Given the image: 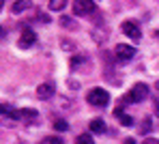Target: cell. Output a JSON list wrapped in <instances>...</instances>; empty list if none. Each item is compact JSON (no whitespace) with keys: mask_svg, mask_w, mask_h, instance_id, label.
Wrapping results in <instances>:
<instances>
[{"mask_svg":"<svg viewBox=\"0 0 159 144\" xmlns=\"http://www.w3.org/2000/svg\"><path fill=\"white\" fill-rule=\"evenodd\" d=\"M86 101L90 106H95V108H106L107 103H110V92H107L106 88H93V90H88Z\"/></svg>","mask_w":159,"mask_h":144,"instance_id":"cell-1","label":"cell"},{"mask_svg":"<svg viewBox=\"0 0 159 144\" xmlns=\"http://www.w3.org/2000/svg\"><path fill=\"white\" fill-rule=\"evenodd\" d=\"M146 95H148V86H146L144 82H138V84H133L131 90L127 92L125 101H127V103H140V101L146 99Z\"/></svg>","mask_w":159,"mask_h":144,"instance_id":"cell-2","label":"cell"},{"mask_svg":"<svg viewBox=\"0 0 159 144\" xmlns=\"http://www.w3.org/2000/svg\"><path fill=\"white\" fill-rule=\"evenodd\" d=\"M114 56H116L118 62H129L135 56V47L133 45H127V43H118L114 47Z\"/></svg>","mask_w":159,"mask_h":144,"instance_id":"cell-3","label":"cell"},{"mask_svg":"<svg viewBox=\"0 0 159 144\" xmlns=\"http://www.w3.org/2000/svg\"><path fill=\"white\" fill-rule=\"evenodd\" d=\"M97 11L95 7V0H73V13L75 15H93Z\"/></svg>","mask_w":159,"mask_h":144,"instance_id":"cell-4","label":"cell"},{"mask_svg":"<svg viewBox=\"0 0 159 144\" xmlns=\"http://www.w3.org/2000/svg\"><path fill=\"white\" fill-rule=\"evenodd\" d=\"M123 32L131 39V41H140L142 39V30H140V26H138V22H133V20H127V22H123Z\"/></svg>","mask_w":159,"mask_h":144,"instance_id":"cell-5","label":"cell"},{"mask_svg":"<svg viewBox=\"0 0 159 144\" xmlns=\"http://www.w3.org/2000/svg\"><path fill=\"white\" fill-rule=\"evenodd\" d=\"M54 92H56V84L54 82H43V84H39V88H37V97L39 99H50Z\"/></svg>","mask_w":159,"mask_h":144,"instance_id":"cell-6","label":"cell"},{"mask_svg":"<svg viewBox=\"0 0 159 144\" xmlns=\"http://www.w3.org/2000/svg\"><path fill=\"white\" fill-rule=\"evenodd\" d=\"M34 43H37V34H34L30 28H26L24 32H22V37H20V47L28 50V47H32Z\"/></svg>","mask_w":159,"mask_h":144,"instance_id":"cell-7","label":"cell"},{"mask_svg":"<svg viewBox=\"0 0 159 144\" xmlns=\"http://www.w3.org/2000/svg\"><path fill=\"white\" fill-rule=\"evenodd\" d=\"M30 7H32L30 0H15V2L11 4V13H13V15H22L24 11L30 9Z\"/></svg>","mask_w":159,"mask_h":144,"instance_id":"cell-8","label":"cell"},{"mask_svg":"<svg viewBox=\"0 0 159 144\" xmlns=\"http://www.w3.org/2000/svg\"><path fill=\"white\" fill-rule=\"evenodd\" d=\"M0 114H2V116H9V118H13V120H22L20 110H15V108L7 106V103H0Z\"/></svg>","mask_w":159,"mask_h":144,"instance_id":"cell-9","label":"cell"},{"mask_svg":"<svg viewBox=\"0 0 159 144\" xmlns=\"http://www.w3.org/2000/svg\"><path fill=\"white\" fill-rule=\"evenodd\" d=\"M88 129H90V131H93V133H106V123H103V120H101V118H93V120H90V125H88Z\"/></svg>","mask_w":159,"mask_h":144,"instance_id":"cell-10","label":"cell"},{"mask_svg":"<svg viewBox=\"0 0 159 144\" xmlns=\"http://www.w3.org/2000/svg\"><path fill=\"white\" fill-rule=\"evenodd\" d=\"M114 114H116V118L120 120V125H125V127H131V125H133V118H131V116H129V114H125L120 106H118V108L114 110Z\"/></svg>","mask_w":159,"mask_h":144,"instance_id":"cell-11","label":"cell"},{"mask_svg":"<svg viewBox=\"0 0 159 144\" xmlns=\"http://www.w3.org/2000/svg\"><path fill=\"white\" fill-rule=\"evenodd\" d=\"M20 114H22V120H37V118H39V112L32 110V108H28V110H20Z\"/></svg>","mask_w":159,"mask_h":144,"instance_id":"cell-12","label":"cell"},{"mask_svg":"<svg viewBox=\"0 0 159 144\" xmlns=\"http://www.w3.org/2000/svg\"><path fill=\"white\" fill-rule=\"evenodd\" d=\"M60 26L67 28V30H75V28H78V24H75L71 17H67V15H60Z\"/></svg>","mask_w":159,"mask_h":144,"instance_id":"cell-13","label":"cell"},{"mask_svg":"<svg viewBox=\"0 0 159 144\" xmlns=\"http://www.w3.org/2000/svg\"><path fill=\"white\" fill-rule=\"evenodd\" d=\"M67 7V0H50V11H62Z\"/></svg>","mask_w":159,"mask_h":144,"instance_id":"cell-14","label":"cell"},{"mask_svg":"<svg viewBox=\"0 0 159 144\" xmlns=\"http://www.w3.org/2000/svg\"><path fill=\"white\" fill-rule=\"evenodd\" d=\"M75 144H95V142H93V136L90 133H82V136L75 138Z\"/></svg>","mask_w":159,"mask_h":144,"instance_id":"cell-15","label":"cell"},{"mask_svg":"<svg viewBox=\"0 0 159 144\" xmlns=\"http://www.w3.org/2000/svg\"><path fill=\"white\" fill-rule=\"evenodd\" d=\"M54 129H56V131H67V129H69V123L62 120V118H58V120H54Z\"/></svg>","mask_w":159,"mask_h":144,"instance_id":"cell-16","label":"cell"},{"mask_svg":"<svg viewBox=\"0 0 159 144\" xmlns=\"http://www.w3.org/2000/svg\"><path fill=\"white\" fill-rule=\"evenodd\" d=\"M148 131H151V118H144L142 127H140V133H148Z\"/></svg>","mask_w":159,"mask_h":144,"instance_id":"cell-17","label":"cell"},{"mask_svg":"<svg viewBox=\"0 0 159 144\" xmlns=\"http://www.w3.org/2000/svg\"><path fill=\"white\" fill-rule=\"evenodd\" d=\"M60 47H62V50H67V52H71V50H75V45H73L71 41H67V39H62V41H60Z\"/></svg>","mask_w":159,"mask_h":144,"instance_id":"cell-18","label":"cell"},{"mask_svg":"<svg viewBox=\"0 0 159 144\" xmlns=\"http://www.w3.org/2000/svg\"><path fill=\"white\" fill-rule=\"evenodd\" d=\"M82 62H84V56H73V58H71V67H73V69L80 67Z\"/></svg>","mask_w":159,"mask_h":144,"instance_id":"cell-19","label":"cell"},{"mask_svg":"<svg viewBox=\"0 0 159 144\" xmlns=\"http://www.w3.org/2000/svg\"><path fill=\"white\" fill-rule=\"evenodd\" d=\"M41 144H62V140L54 136V138H45V140H43V142H41Z\"/></svg>","mask_w":159,"mask_h":144,"instance_id":"cell-20","label":"cell"},{"mask_svg":"<svg viewBox=\"0 0 159 144\" xmlns=\"http://www.w3.org/2000/svg\"><path fill=\"white\" fill-rule=\"evenodd\" d=\"M39 22H43V24H50V15H48V13H41V15H39Z\"/></svg>","mask_w":159,"mask_h":144,"instance_id":"cell-21","label":"cell"},{"mask_svg":"<svg viewBox=\"0 0 159 144\" xmlns=\"http://www.w3.org/2000/svg\"><path fill=\"white\" fill-rule=\"evenodd\" d=\"M142 144H159V140H157V138H146Z\"/></svg>","mask_w":159,"mask_h":144,"instance_id":"cell-22","label":"cell"},{"mask_svg":"<svg viewBox=\"0 0 159 144\" xmlns=\"http://www.w3.org/2000/svg\"><path fill=\"white\" fill-rule=\"evenodd\" d=\"M155 116H157V118H159V97H157V99H155Z\"/></svg>","mask_w":159,"mask_h":144,"instance_id":"cell-23","label":"cell"},{"mask_svg":"<svg viewBox=\"0 0 159 144\" xmlns=\"http://www.w3.org/2000/svg\"><path fill=\"white\" fill-rule=\"evenodd\" d=\"M125 144H135V140H133V138H127V140H125Z\"/></svg>","mask_w":159,"mask_h":144,"instance_id":"cell-24","label":"cell"},{"mask_svg":"<svg viewBox=\"0 0 159 144\" xmlns=\"http://www.w3.org/2000/svg\"><path fill=\"white\" fill-rule=\"evenodd\" d=\"M2 4H4V0H0V11H2Z\"/></svg>","mask_w":159,"mask_h":144,"instance_id":"cell-25","label":"cell"},{"mask_svg":"<svg viewBox=\"0 0 159 144\" xmlns=\"http://www.w3.org/2000/svg\"><path fill=\"white\" fill-rule=\"evenodd\" d=\"M2 34H4V30H2V26H0V37H2Z\"/></svg>","mask_w":159,"mask_h":144,"instance_id":"cell-26","label":"cell"},{"mask_svg":"<svg viewBox=\"0 0 159 144\" xmlns=\"http://www.w3.org/2000/svg\"><path fill=\"white\" fill-rule=\"evenodd\" d=\"M155 86H157V90H159V82H157V84H155Z\"/></svg>","mask_w":159,"mask_h":144,"instance_id":"cell-27","label":"cell"},{"mask_svg":"<svg viewBox=\"0 0 159 144\" xmlns=\"http://www.w3.org/2000/svg\"><path fill=\"white\" fill-rule=\"evenodd\" d=\"M95 2H97V0H95Z\"/></svg>","mask_w":159,"mask_h":144,"instance_id":"cell-28","label":"cell"}]
</instances>
